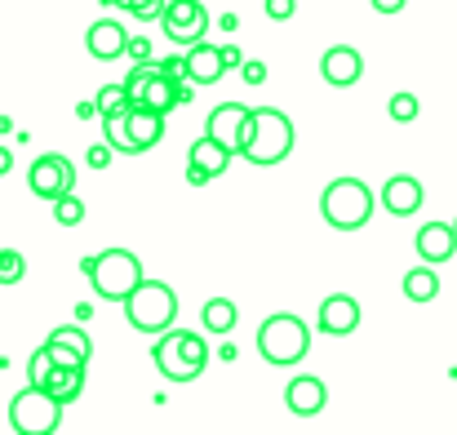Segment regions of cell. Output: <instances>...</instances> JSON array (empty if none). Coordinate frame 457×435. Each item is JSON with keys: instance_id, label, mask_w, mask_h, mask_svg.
I'll use <instances>...</instances> for the list:
<instances>
[{"instance_id": "cell-1", "label": "cell", "mask_w": 457, "mask_h": 435, "mask_svg": "<svg viewBox=\"0 0 457 435\" xmlns=\"http://www.w3.org/2000/svg\"><path fill=\"white\" fill-rule=\"evenodd\" d=\"M294 121L285 116V112H276V107H258L253 116H249V125H245V138H240V155L249 160V164H280L289 151H294Z\"/></svg>"}, {"instance_id": "cell-2", "label": "cell", "mask_w": 457, "mask_h": 435, "mask_svg": "<svg viewBox=\"0 0 457 435\" xmlns=\"http://www.w3.org/2000/svg\"><path fill=\"white\" fill-rule=\"evenodd\" d=\"M80 272L89 276L94 293H98V297H107V302H125L129 293L147 280V272H143L138 254H129V249H103V254L85 258V263H80Z\"/></svg>"}, {"instance_id": "cell-3", "label": "cell", "mask_w": 457, "mask_h": 435, "mask_svg": "<svg viewBox=\"0 0 457 435\" xmlns=\"http://www.w3.org/2000/svg\"><path fill=\"white\" fill-rule=\"evenodd\" d=\"M152 360L169 382H195L209 364V342L191 329H164L152 347Z\"/></svg>"}, {"instance_id": "cell-4", "label": "cell", "mask_w": 457, "mask_h": 435, "mask_svg": "<svg viewBox=\"0 0 457 435\" xmlns=\"http://www.w3.org/2000/svg\"><path fill=\"white\" fill-rule=\"evenodd\" d=\"M320 213L337 231H360L373 218V191L360 178H333L320 196Z\"/></svg>"}, {"instance_id": "cell-5", "label": "cell", "mask_w": 457, "mask_h": 435, "mask_svg": "<svg viewBox=\"0 0 457 435\" xmlns=\"http://www.w3.org/2000/svg\"><path fill=\"white\" fill-rule=\"evenodd\" d=\"M120 306H125L129 324L138 333H152V338H160L164 329H173V320H178V293L169 289L164 280H143Z\"/></svg>"}, {"instance_id": "cell-6", "label": "cell", "mask_w": 457, "mask_h": 435, "mask_svg": "<svg viewBox=\"0 0 457 435\" xmlns=\"http://www.w3.org/2000/svg\"><path fill=\"white\" fill-rule=\"evenodd\" d=\"M258 351H262L267 364L289 369V364H298L306 351H311V329H306L298 315L280 311V315L262 320V329H258Z\"/></svg>"}, {"instance_id": "cell-7", "label": "cell", "mask_w": 457, "mask_h": 435, "mask_svg": "<svg viewBox=\"0 0 457 435\" xmlns=\"http://www.w3.org/2000/svg\"><path fill=\"white\" fill-rule=\"evenodd\" d=\"M62 400H54L45 387H22L13 400H9V427L18 435H49L58 431V422H62Z\"/></svg>"}, {"instance_id": "cell-8", "label": "cell", "mask_w": 457, "mask_h": 435, "mask_svg": "<svg viewBox=\"0 0 457 435\" xmlns=\"http://www.w3.org/2000/svg\"><path fill=\"white\" fill-rule=\"evenodd\" d=\"M209 22H213V18H209V9H204L200 0H164L160 27H164V36H169L178 49H187V45L204 40Z\"/></svg>"}, {"instance_id": "cell-9", "label": "cell", "mask_w": 457, "mask_h": 435, "mask_svg": "<svg viewBox=\"0 0 457 435\" xmlns=\"http://www.w3.org/2000/svg\"><path fill=\"white\" fill-rule=\"evenodd\" d=\"M27 187H31V196H40V200H58V196L76 191V164H71L67 155H58V151L36 155V164L27 169Z\"/></svg>"}, {"instance_id": "cell-10", "label": "cell", "mask_w": 457, "mask_h": 435, "mask_svg": "<svg viewBox=\"0 0 457 435\" xmlns=\"http://www.w3.org/2000/svg\"><path fill=\"white\" fill-rule=\"evenodd\" d=\"M45 347H49V356H54L58 369H85L89 356H94V342H89V333L80 324H58Z\"/></svg>"}, {"instance_id": "cell-11", "label": "cell", "mask_w": 457, "mask_h": 435, "mask_svg": "<svg viewBox=\"0 0 457 435\" xmlns=\"http://www.w3.org/2000/svg\"><path fill=\"white\" fill-rule=\"evenodd\" d=\"M249 107L245 103H218L213 112H209V125H204V134L209 138H218V143L227 146V151H236L240 155V138H245V125H249Z\"/></svg>"}, {"instance_id": "cell-12", "label": "cell", "mask_w": 457, "mask_h": 435, "mask_svg": "<svg viewBox=\"0 0 457 435\" xmlns=\"http://www.w3.org/2000/svg\"><path fill=\"white\" fill-rule=\"evenodd\" d=\"M320 76H324V85H333V89H351V85H360V76H364V58H360V49H351V45H333V49H324V58H320Z\"/></svg>"}, {"instance_id": "cell-13", "label": "cell", "mask_w": 457, "mask_h": 435, "mask_svg": "<svg viewBox=\"0 0 457 435\" xmlns=\"http://www.w3.org/2000/svg\"><path fill=\"white\" fill-rule=\"evenodd\" d=\"M85 49H89V58H98V63L125 58V49H129V31H125V22H116V18H98V22L85 31Z\"/></svg>"}, {"instance_id": "cell-14", "label": "cell", "mask_w": 457, "mask_h": 435, "mask_svg": "<svg viewBox=\"0 0 457 435\" xmlns=\"http://www.w3.org/2000/svg\"><path fill=\"white\" fill-rule=\"evenodd\" d=\"M355 329H360V302H355L351 293H328V297L320 302V333L346 338V333H355Z\"/></svg>"}, {"instance_id": "cell-15", "label": "cell", "mask_w": 457, "mask_h": 435, "mask_svg": "<svg viewBox=\"0 0 457 435\" xmlns=\"http://www.w3.org/2000/svg\"><path fill=\"white\" fill-rule=\"evenodd\" d=\"M285 405H289V414H298V418L324 414V405H328V387H324V378H315V373L289 378V387H285Z\"/></svg>"}, {"instance_id": "cell-16", "label": "cell", "mask_w": 457, "mask_h": 435, "mask_svg": "<svg viewBox=\"0 0 457 435\" xmlns=\"http://www.w3.org/2000/svg\"><path fill=\"white\" fill-rule=\"evenodd\" d=\"M182 54H187V80H195V85H218V80L227 76V63H222V49H218V45L195 40V45H187Z\"/></svg>"}, {"instance_id": "cell-17", "label": "cell", "mask_w": 457, "mask_h": 435, "mask_svg": "<svg viewBox=\"0 0 457 435\" xmlns=\"http://www.w3.org/2000/svg\"><path fill=\"white\" fill-rule=\"evenodd\" d=\"M453 254H457L453 222H427V227H418V258H422V263L440 267V263H449Z\"/></svg>"}, {"instance_id": "cell-18", "label": "cell", "mask_w": 457, "mask_h": 435, "mask_svg": "<svg viewBox=\"0 0 457 435\" xmlns=\"http://www.w3.org/2000/svg\"><path fill=\"white\" fill-rule=\"evenodd\" d=\"M382 205H386V213H395V218L418 213V209H422V182L409 178V173H395V178L382 187Z\"/></svg>"}, {"instance_id": "cell-19", "label": "cell", "mask_w": 457, "mask_h": 435, "mask_svg": "<svg viewBox=\"0 0 457 435\" xmlns=\"http://www.w3.org/2000/svg\"><path fill=\"white\" fill-rule=\"evenodd\" d=\"M236 160V151H227V146L218 143V138H195L191 143V151H187V164H200L209 178H218V173H227V164Z\"/></svg>"}, {"instance_id": "cell-20", "label": "cell", "mask_w": 457, "mask_h": 435, "mask_svg": "<svg viewBox=\"0 0 457 435\" xmlns=\"http://www.w3.org/2000/svg\"><path fill=\"white\" fill-rule=\"evenodd\" d=\"M129 134H134L138 151H147V146L164 138V116L152 112V107H129Z\"/></svg>"}, {"instance_id": "cell-21", "label": "cell", "mask_w": 457, "mask_h": 435, "mask_svg": "<svg viewBox=\"0 0 457 435\" xmlns=\"http://www.w3.org/2000/svg\"><path fill=\"white\" fill-rule=\"evenodd\" d=\"M400 289H404V297H409V302H431V297L440 293V276H436V267H431V263H422V267L404 272Z\"/></svg>"}, {"instance_id": "cell-22", "label": "cell", "mask_w": 457, "mask_h": 435, "mask_svg": "<svg viewBox=\"0 0 457 435\" xmlns=\"http://www.w3.org/2000/svg\"><path fill=\"white\" fill-rule=\"evenodd\" d=\"M45 391H49L54 400H62V405L80 400V391H85V369H54L49 382H45Z\"/></svg>"}, {"instance_id": "cell-23", "label": "cell", "mask_w": 457, "mask_h": 435, "mask_svg": "<svg viewBox=\"0 0 457 435\" xmlns=\"http://www.w3.org/2000/svg\"><path fill=\"white\" fill-rule=\"evenodd\" d=\"M103 138L116 146L120 155H138V143H134V134H129V107H125V112L103 116Z\"/></svg>"}, {"instance_id": "cell-24", "label": "cell", "mask_w": 457, "mask_h": 435, "mask_svg": "<svg viewBox=\"0 0 457 435\" xmlns=\"http://www.w3.org/2000/svg\"><path fill=\"white\" fill-rule=\"evenodd\" d=\"M236 320H240V311H236L231 297H209V302H204V329H209V333H231Z\"/></svg>"}, {"instance_id": "cell-25", "label": "cell", "mask_w": 457, "mask_h": 435, "mask_svg": "<svg viewBox=\"0 0 457 435\" xmlns=\"http://www.w3.org/2000/svg\"><path fill=\"white\" fill-rule=\"evenodd\" d=\"M54 222H58V227H80V222H85V200H80L76 191L58 196V200H54Z\"/></svg>"}, {"instance_id": "cell-26", "label": "cell", "mask_w": 457, "mask_h": 435, "mask_svg": "<svg viewBox=\"0 0 457 435\" xmlns=\"http://www.w3.org/2000/svg\"><path fill=\"white\" fill-rule=\"evenodd\" d=\"M54 369H58V364H54V356H49V347H40V351H31V360H27V378H31V387H45Z\"/></svg>"}, {"instance_id": "cell-27", "label": "cell", "mask_w": 457, "mask_h": 435, "mask_svg": "<svg viewBox=\"0 0 457 435\" xmlns=\"http://www.w3.org/2000/svg\"><path fill=\"white\" fill-rule=\"evenodd\" d=\"M27 276V258L18 249H0V285H18Z\"/></svg>"}, {"instance_id": "cell-28", "label": "cell", "mask_w": 457, "mask_h": 435, "mask_svg": "<svg viewBox=\"0 0 457 435\" xmlns=\"http://www.w3.org/2000/svg\"><path fill=\"white\" fill-rule=\"evenodd\" d=\"M125 107H129L125 85H103L98 89V116H112V112H125Z\"/></svg>"}, {"instance_id": "cell-29", "label": "cell", "mask_w": 457, "mask_h": 435, "mask_svg": "<svg viewBox=\"0 0 457 435\" xmlns=\"http://www.w3.org/2000/svg\"><path fill=\"white\" fill-rule=\"evenodd\" d=\"M386 112H391V121H400V125H409V121H418V98L413 94H391V103H386Z\"/></svg>"}, {"instance_id": "cell-30", "label": "cell", "mask_w": 457, "mask_h": 435, "mask_svg": "<svg viewBox=\"0 0 457 435\" xmlns=\"http://www.w3.org/2000/svg\"><path fill=\"white\" fill-rule=\"evenodd\" d=\"M262 9H267L271 22H289L298 13V0H262Z\"/></svg>"}, {"instance_id": "cell-31", "label": "cell", "mask_w": 457, "mask_h": 435, "mask_svg": "<svg viewBox=\"0 0 457 435\" xmlns=\"http://www.w3.org/2000/svg\"><path fill=\"white\" fill-rule=\"evenodd\" d=\"M129 13H134L138 22H160V13H164V0H134V4H129Z\"/></svg>"}, {"instance_id": "cell-32", "label": "cell", "mask_w": 457, "mask_h": 435, "mask_svg": "<svg viewBox=\"0 0 457 435\" xmlns=\"http://www.w3.org/2000/svg\"><path fill=\"white\" fill-rule=\"evenodd\" d=\"M240 76H245V85H262L271 71H267V63H262V58H245V63H240Z\"/></svg>"}, {"instance_id": "cell-33", "label": "cell", "mask_w": 457, "mask_h": 435, "mask_svg": "<svg viewBox=\"0 0 457 435\" xmlns=\"http://www.w3.org/2000/svg\"><path fill=\"white\" fill-rule=\"evenodd\" d=\"M112 155H116V146L103 138L98 146H89V151H85V164H94V169H107V164H112Z\"/></svg>"}, {"instance_id": "cell-34", "label": "cell", "mask_w": 457, "mask_h": 435, "mask_svg": "<svg viewBox=\"0 0 457 435\" xmlns=\"http://www.w3.org/2000/svg\"><path fill=\"white\" fill-rule=\"evenodd\" d=\"M125 54H129L134 63H147V58H152V40H147V36H129V49H125Z\"/></svg>"}, {"instance_id": "cell-35", "label": "cell", "mask_w": 457, "mask_h": 435, "mask_svg": "<svg viewBox=\"0 0 457 435\" xmlns=\"http://www.w3.org/2000/svg\"><path fill=\"white\" fill-rule=\"evenodd\" d=\"M222 63H227V71H231V67H240V63H245V54H240L236 45H222Z\"/></svg>"}, {"instance_id": "cell-36", "label": "cell", "mask_w": 457, "mask_h": 435, "mask_svg": "<svg viewBox=\"0 0 457 435\" xmlns=\"http://www.w3.org/2000/svg\"><path fill=\"white\" fill-rule=\"evenodd\" d=\"M187 182H191V187H204V182H209V173H204L200 164H187Z\"/></svg>"}, {"instance_id": "cell-37", "label": "cell", "mask_w": 457, "mask_h": 435, "mask_svg": "<svg viewBox=\"0 0 457 435\" xmlns=\"http://www.w3.org/2000/svg\"><path fill=\"white\" fill-rule=\"evenodd\" d=\"M404 4H409V0H373V9H378V13H400Z\"/></svg>"}, {"instance_id": "cell-38", "label": "cell", "mask_w": 457, "mask_h": 435, "mask_svg": "<svg viewBox=\"0 0 457 435\" xmlns=\"http://www.w3.org/2000/svg\"><path fill=\"white\" fill-rule=\"evenodd\" d=\"M13 169V155H9V146H0V178Z\"/></svg>"}, {"instance_id": "cell-39", "label": "cell", "mask_w": 457, "mask_h": 435, "mask_svg": "<svg viewBox=\"0 0 457 435\" xmlns=\"http://www.w3.org/2000/svg\"><path fill=\"white\" fill-rule=\"evenodd\" d=\"M112 4H125V9H129V4H134V0H112Z\"/></svg>"}, {"instance_id": "cell-40", "label": "cell", "mask_w": 457, "mask_h": 435, "mask_svg": "<svg viewBox=\"0 0 457 435\" xmlns=\"http://www.w3.org/2000/svg\"><path fill=\"white\" fill-rule=\"evenodd\" d=\"M453 231H457V218H453Z\"/></svg>"}]
</instances>
